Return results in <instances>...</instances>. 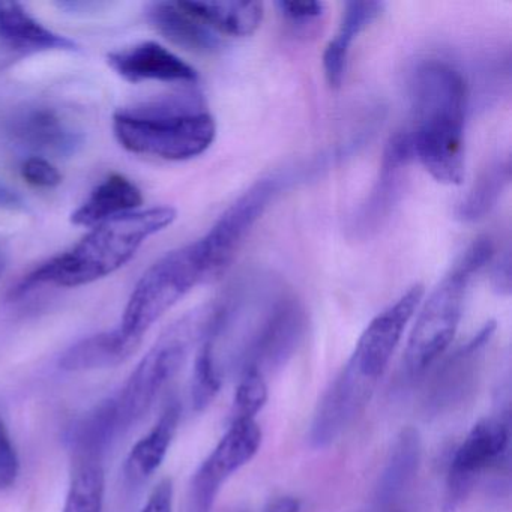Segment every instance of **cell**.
I'll return each instance as SVG.
<instances>
[{"mask_svg":"<svg viewBox=\"0 0 512 512\" xmlns=\"http://www.w3.org/2000/svg\"><path fill=\"white\" fill-rule=\"evenodd\" d=\"M493 244L479 238L464 251L451 271L422 305L404 352V371L410 379L433 367L454 340L472 278L490 263Z\"/></svg>","mask_w":512,"mask_h":512,"instance_id":"4","label":"cell"},{"mask_svg":"<svg viewBox=\"0 0 512 512\" xmlns=\"http://www.w3.org/2000/svg\"><path fill=\"white\" fill-rule=\"evenodd\" d=\"M260 445L262 430L256 421L232 422L223 439L194 473L190 512H212L224 482L256 457Z\"/></svg>","mask_w":512,"mask_h":512,"instance_id":"9","label":"cell"},{"mask_svg":"<svg viewBox=\"0 0 512 512\" xmlns=\"http://www.w3.org/2000/svg\"><path fill=\"white\" fill-rule=\"evenodd\" d=\"M281 181L283 179L271 176L251 185L218 218L209 232L199 239L206 268H208V278L220 274L229 266L257 221L265 214L272 200L277 197L283 185Z\"/></svg>","mask_w":512,"mask_h":512,"instance_id":"8","label":"cell"},{"mask_svg":"<svg viewBox=\"0 0 512 512\" xmlns=\"http://www.w3.org/2000/svg\"><path fill=\"white\" fill-rule=\"evenodd\" d=\"M170 206L140 208L92 227L73 248L58 254L20 281L13 295L23 296L41 286H88L124 268L142 245L175 223Z\"/></svg>","mask_w":512,"mask_h":512,"instance_id":"2","label":"cell"},{"mask_svg":"<svg viewBox=\"0 0 512 512\" xmlns=\"http://www.w3.org/2000/svg\"><path fill=\"white\" fill-rule=\"evenodd\" d=\"M508 413L484 418L473 425L461 445L455 449L446 478L443 512H455L472 493L482 473L508 461Z\"/></svg>","mask_w":512,"mask_h":512,"instance_id":"7","label":"cell"},{"mask_svg":"<svg viewBox=\"0 0 512 512\" xmlns=\"http://www.w3.org/2000/svg\"><path fill=\"white\" fill-rule=\"evenodd\" d=\"M140 512H173V484L170 479H163L154 488Z\"/></svg>","mask_w":512,"mask_h":512,"instance_id":"32","label":"cell"},{"mask_svg":"<svg viewBox=\"0 0 512 512\" xmlns=\"http://www.w3.org/2000/svg\"><path fill=\"white\" fill-rule=\"evenodd\" d=\"M413 158L415 154L409 131H401L391 137L383 152L376 185L352 218L350 230L353 235L367 238L388 221L389 215L403 196L407 170Z\"/></svg>","mask_w":512,"mask_h":512,"instance_id":"13","label":"cell"},{"mask_svg":"<svg viewBox=\"0 0 512 512\" xmlns=\"http://www.w3.org/2000/svg\"><path fill=\"white\" fill-rule=\"evenodd\" d=\"M7 136L34 157H71L83 145V136L61 112L46 104H28L5 122Z\"/></svg>","mask_w":512,"mask_h":512,"instance_id":"14","label":"cell"},{"mask_svg":"<svg viewBox=\"0 0 512 512\" xmlns=\"http://www.w3.org/2000/svg\"><path fill=\"white\" fill-rule=\"evenodd\" d=\"M491 284L500 295L511 293V259H509L508 253L494 266L493 274H491Z\"/></svg>","mask_w":512,"mask_h":512,"instance_id":"33","label":"cell"},{"mask_svg":"<svg viewBox=\"0 0 512 512\" xmlns=\"http://www.w3.org/2000/svg\"><path fill=\"white\" fill-rule=\"evenodd\" d=\"M377 383L347 362L317 404L308 433L310 445L323 449L340 439L370 403Z\"/></svg>","mask_w":512,"mask_h":512,"instance_id":"11","label":"cell"},{"mask_svg":"<svg viewBox=\"0 0 512 512\" xmlns=\"http://www.w3.org/2000/svg\"><path fill=\"white\" fill-rule=\"evenodd\" d=\"M367 512H407L401 505L395 506H377L373 505Z\"/></svg>","mask_w":512,"mask_h":512,"instance_id":"36","label":"cell"},{"mask_svg":"<svg viewBox=\"0 0 512 512\" xmlns=\"http://www.w3.org/2000/svg\"><path fill=\"white\" fill-rule=\"evenodd\" d=\"M142 205V190L127 176L112 173L71 214V223L92 229L104 221L137 211Z\"/></svg>","mask_w":512,"mask_h":512,"instance_id":"19","label":"cell"},{"mask_svg":"<svg viewBox=\"0 0 512 512\" xmlns=\"http://www.w3.org/2000/svg\"><path fill=\"white\" fill-rule=\"evenodd\" d=\"M7 254L4 251L0 250V278L5 274V269H7Z\"/></svg>","mask_w":512,"mask_h":512,"instance_id":"37","label":"cell"},{"mask_svg":"<svg viewBox=\"0 0 512 512\" xmlns=\"http://www.w3.org/2000/svg\"><path fill=\"white\" fill-rule=\"evenodd\" d=\"M214 307L199 308L170 326L140 359L115 400L119 433L145 418L158 395L184 367L191 349L202 341L211 323Z\"/></svg>","mask_w":512,"mask_h":512,"instance_id":"5","label":"cell"},{"mask_svg":"<svg viewBox=\"0 0 512 512\" xmlns=\"http://www.w3.org/2000/svg\"><path fill=\"white\" fill-rule=\"evenodd\" d=\"M20 473V458L4 419L0 418V491L16 484Z\"/></svg>","mask_w":512,"mask_h":512,"instance_id":"30","label":"cell"},{"mask_svg":"<svg viewBox=\"0 0 512 512\" xmlns=\"http://www.w3.org/2000/svg\"><path fill=\"white\" fill-rule=\"evenodd\" d=\"M268 401V385L265 376L257 370L241 371V379L236 386L230 424L238 421H254V416Z\"/></svg>","mask_w":512,"mask_h":512,"instance_id":"28","label":"cell"},{"mask_svg":"<svg viewBox=\"0 0 512 512\" xmlns=\"http://www.w3.org/2000/svg\"><path fill=\"white\" fill-rule=\"evenodd\" d=\"M181 419V404L172 400L161 413L154 427L133 446L125 461V476L133 484L148 481L163 464L175 439Z\"/></svg>","mask_w":512,"mask_h":512,"instance_id":"20","label":"cell"},{"mask_svg":"<svg viewBox=\"0 0 512 512\" xmlns=\"http://www.w3.org/2000/svg\"><path fill=\"white\" fill-rule=\"evenodd\" d=\"M496 331V323L488 322L466 344L458 347L437 368L425 389L424 406L428 416H439L461 406L475 392L481 376L485 349Z\"/></svg>","mask_w":512,"mask_h":512,"instance_id":"10","label":"cell"},{"mask_svg":"<svg viewBox=\"0 0 512 512\" xmlns=\"http://www.w3.org/2000/svg\"><path fill=\"white\" fill-rule=\"evenodd\" d=\"M278 10L292 23H310L323 14L319 2H278Z\"/></svg>","mask_w":512,"mask_h":512,"instance_id":"31","label":"cell"},{"mask_svg":"<svg viewBox=\"0 0 512 512\" xmlns=\"http://www.w3.org/2000/svg\"><path fill=\"white\" fill-rule=\"evenodd\" d=\"M139 347L115 328L83 338L68 347L59 358V368L67 373L115 368L128 361Z\"/></svg>","mask_w":512,"mask_h":512,"instance_id":"21","label":"cell"},{"mask_svg":"<svg viewBox=\"0 0 512 512\" xmlns=\"http://www.w3.org/2000/svg\"><path fill=\"white\" fill-rule=\"evenodd\" d=\"M20 175L32 187L43 190H52L62 184L61 172L49 158L31 155L20 166Z\"/></svg>","mask_w":512,"mask_h":512,"instance_id":"29","label":"cell"},{"mask_svg":"<svg viewBox=\"0 0 512 512\" xmlns=\"http://www.w3.org/2000/svg\"><path fill=\"white\" fill-rule=\"evenodd\" d=\"M217 34L248 37L259 28L263 5L259 2H182Z\"/></svg>","mask_w":512,"mask_h":512,"instance_id":"24","label":"cell"},{"mask_svg":"<svg viewBox=\"0 0 512 512\" xmlns=\"http://www.w3.org/2000/svg\"><path fill=\"white\" fill-rule=\"evenodd\" d=\"M205 280H208V268L199 239L170 251L137 281L118 331L140 346L149 329Z\"/></svg>","mask_w":512,"mask_h":512,"instance_id":"6","label":"cell"},{"mask_svg":"<svg viewBox=\"0 0 512 512\" xmlns=\"http://www.w3.org/2000/svg\"><path fill=\"white\" fill-rule=\"evenodd\" d=\"M511 182V161L497 160L491 163L479 178L473 182L472 188L460 200L455 215L464 223H475L490 214L497 205L503 191Z\"/></svg>","mask_w":512,"mask_h":512,"instance_id":"25","label":"cell"},{"mask_svg":"<svg viewBox=\"0 0 512 512\" xmlns=\"http://www.w3.org/2000/svg\"><path fill=\"white\" fill-rule=\"evenodd\" d=\"M116 434H119V428L115 400L112 398L97 404L71 428L68 437L71 461H103L104 454Z\"/></svg>","mask_w":512,"mask_h":512,"instance_id":"23","label":"cell"},{"mask_svg":"<svg viewBox=\"0 0 512 512\" xmlns=\"http://www.w3.org/2000/svg\"><path fill=\"white\" fill-rule=\"evenodd\" d=\"M424 287H410L391 307L374 317L365 328L350 356L349 364L367 379L379 382L385 373L407 323L421 304Z\"/></svg>","mask_w":512,"mask_h":512,"instance_id":"12","label":"cell"},{"mask_svg":"<svg viewBox=\"0 0 512 512\" xmlns=\"http://www.w3.org/2000/svg\"><path fill=\"white\" fill-rule=\"evenodd\" d=\"M0 49L16 56L79 52L76 41L38 22L23 5L0 2Z\"/></svg>","mask_w":512,"mask_h":512,"instance_id":"16","label":"cell"},{"mask_svg":"<svg viewBox=\"0 0 512 512\" xmlns=\"http://www.w3.org/2000/svg\"><path fill=\"white\" fill-rule=\"evenodd\" d=\"M422 460V439L416 428L406 427L400 431L385 467L380 473L374 491L373 505H400L406 491L412 487Z\"/></svg>","mask_w":512,"mask_h":512,"instance_id":"18","label":"cell"},{"mask_svg":"<svg viewBox=\"0 0 512 512\" xmlns=\"http://www.w3.org/2000/svg\"><path fill=\"white\" fill-rule=\"evenodd\" d=\"M148 19L170 43L199 55L220 52V35L194 16L182 2H155L149 7Z\"/></svg>","mask_w":512,"mask_h":512,"instance_id":"17","label":"cell"},{"mask_svg":"<svg viewBox=\"0 0 512 512\" xmlns=\"http://www.w3.org/2000/svg\"><path fill=\"white\" fill-rule=\"evenodd\" d=\"M107 64L125 82L193 85L199 79L190 64L155 41H145L107 55Z\"/></svg>","mask_w":512,"mask_h":512,"instance_id":"15","label":"cell"},{"mask_svg":"<svg viewBox=\"0 0 512 512\" xmlns=\"http://www.w3.org/2000/svg\"><path fill=\"white\" fill-rule=\"evenodd\" d=\"M380 2H349L344 5L340 29L323 55V70L332 88H340L346 76L347 59L355 38L382 14Z\"/></svg>","mask_w":512,"mask_h":512,"instance_id":"22","label":"cell"},{"mask_svg":"<svg viewBox=\"0 0 512 512\" xmlns=\"http://www.w3.org/2000/svg\"><path fill=\"white\" fill-rule=\"evenodd\" d=\"M301 502L293 496H281L271 500L263 512H299Z\"/></svg>","mask_w":512,"mask_h":512,"instance_id":"34","label":"cell"},{"mask_svg":"<svg viewBox=\"0 0 512 512\" xmlns=\"http://www.w3.org/2000/svg\"><path fill=\"white\" fill-rule=\"evenodd\" d=\"M70 487L62 512H101L103 511L106 475L103 461H71Z\"/></svg>","mask_w":512,"mask_h":512,"instance_id":"26","label":"cell"},{"mask_svg":"<svg viewBox=\"0 0 512 512\" xmlns=\"http://www.w3.org/2000/svg\"><path fill=\"white\" fill-rule=\"evenodd\" d=\"M22 205V199L16 191L8 188L7 185L0 184V208L17 209Z\"/></svg>","mask_w":512,"mask_h":512,"instance_id":"35","label":"cell"},{"mask_svg":"<svg viewBox=\"0 0 512 512\" xmlns=\"http://www.w3.org/2000/svg\"><path fill=\"white\" fill-rule=\"evenodd\" d=\"M467 97L463 74L446 62H424L413 74V154L440 184L464 179Z\"/></svg>","mask_w":512,"mask_h":512,"instance_id":"1","label":"cell"},{"mask_svg":"<svg viewBox=\"0 0 512 512\" xmlns=\"http://www.w3.org/2000/svg\"><path fill=\"white\" fill-rule=\"evenodd\" d=\"M113 134L131 154L187 161L211 148L217 125L202 101L188 95L119 110L113 116Z\"/></svg>","mask_w":512,"mask_h":512,"instance_id":"3","label":"cell"},{"mask_svg":"<svg viewBox=\"0 0 512 512\" xmlns=\"http://www.w3.org/2000/svg\"><path fill=\"white\" fill-rule=\"evenodd\" d=\"M215 347L217 346H215L214 337L208 328L205 337L197 346L196 359H194L191 401L196 412L208 409L221 389L220 368L215 358Z\"/></svg>","mask_w":512,"mask_h":512,"instance_id":"27","label":"cell"}]
</instances>
